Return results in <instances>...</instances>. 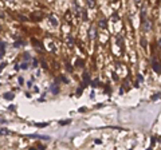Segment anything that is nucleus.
Masks as SVG:
<instances>
[{"label": "nucleus", "mask_w": 161, "mask_h": 150, "mask_svg": "<svg viewBox=\"0 0 161 150\" xmlns=\"http://www.w3.org/2000/svg\"><path fill=\"white\" fill-rule=\"evenodd\" d=\"M4 52H6V44H4L3 42H0V61H1V58L4 56Z\"/></svg>", "instance_id": "obj_6"}, {"label": "nucleus", "mask_w": 161, "mask_h": 150, "mask_svg": "<svg viewBox=\"0 0 161 150\" xmlns=\"http://www.w3.org/2000/svg\"><path fill=\"white\" fill-rule=\"evenodd\" d=\"M134 1H136V4H137V6H140V4H141V0H134Z\"/></svg>", "instance_id": "obj_27"}, {"label": "nucleus", "mask_w": 161, "mask_h": 150, "mask_svg": "<svg viewBox=\"0 0 161 150\" xmlns=\"http://www.w3.org/2000/svg\"><path fill=\"white\" fill-rule=\"evenodd\" d=\"M83 87H85V84H82V86H79V89L77 90V94H82V91H83Z\"/></svg>", "instance_id": "obj_19"}, {"label": "nucleus", "mask_w": 161, "mask_h": 150, "mask_svg": "<svg viewBox=\"0 0 161 150\" xmlns=\"http://www.w3.org/2000/svg\"><path fill=\"white\" fill-rule=\"evenodd\" d=\"M64 17H66V20H71V14H70V11H67V12H66V15H64Z\"/></svg>", "instance_id": "obj_18"}, {"label": "nucleus", "mask_w": 161, "mask_h": 150, "mask_svg": "<svg viewBox=\"0 0 161 150\" xmlns=\"http://www.w3.org/2000/svg\"><path fill=\"white\" fill-rule=\"evenodd\" d=\"M14 92H4V95H3V98L4 99H8V101H11V99H14Z\"/></svg>", "instance_id": "obj_9"}, {"label": "nucleus", "mask_w": 161, "mask_h": 150, "mask_svg": "<svg viewBox=\"0 0 161 150\" xmlns=\"http://www.w3.org/2000/svg\"><path fill=\"white\" fill-rule=\"evenodd\" d=\"M66 69H67L69 71H73V67H71V66H70V64H69V63H66Z\"/></svg>", "instance_id": "obj_21"}, {"label": "nucleus", "mask_w": 161, "mask_h": 150, "mask_svg": "<svg viewBox=\"0 0 161 150\" xmlns=\"http://www.w3.org/2000/svg\"><path fill=\"white\" fill-rule=\"evenodd\" d=\"M160 97H161V92H157V94H155V95L152 97V99L156 101V99H160Z\"/></svg>", "instance_id": "obj_17"}, {"label": "nucleus", "mask_w": 161, "mask_h": 150, "mask_svg": "<svg viewBox=\"0 0 161 150\" xmlns=\"http://www.w3.org/2000/svg\"><path fill=\"white\" fill-rule=\"evenodd\" d=\"M86 1H87L89 8H94V7H95V0H86Z\"/></svg>", "instance_id": "obj_11"}, {"label": "nucleus", "mask_w": 161, "mask_h": 150, "mask_svg": "<svg viewBox=\"0 0 161 150\" xmlns=\"http://www.w3.org/2000/svg\"><path fill=\"white\" fill-rule=\"evenodd\" d=\"M48 19L51 20V24H53L54 27H56L58 26V20H56V17L54 16V15H48Z\"/></svg>", "instance_id": "obj_8"}, {"label": "nucleus", "mask_w": 161, "mask_h": 150, "mask_svg": "<svg viewBox=\"0 0 161 150\" xmlns=\"http://www.w3.org/2000/svg\"><path fill=\"white\" fill-rule=\"evenodd\" d=\"M106 26H108V24H106V20L105 19H101L100 20V27L101 28H106Z\"/></svg>", "instance_id": "obj_13"}, {"label": "nucleus", "mask_w": 161, "mask_h": 150, "mask_svg": "<svg viewBox=\"0 0 161 150\" xmlns=\"http://www.w3.org/2000/svg\"><path fill=\"white\" fill-rule=\"evenodd\" d=\"M158 43H160V47H161V40H160V42H158Z\"/></svg>", "instance_id": "obj_28"}, {"label": "nucleus", "mask_w": 161, "mask_h": 150, "mask_svg": "<svg viewBox=\"0 0 161 150\" xmlns=\"http://www.w3.org/2000/svg\"><path fill=\"white\" fill-rule=\"evenodd\" d=\"M8 134H9V130H7V129L0 130V136H8Z\"/></svg>", "instance_id": "obj_14"}, {"label": "nucleus", "mask_w": 161, "mask_h": 150, "mask_svg": "<svg viewBox=\"0 0 161 150\" xmlns=\"http://www.w3.org/2000/svg\"><path fill=\"white\" fill-rule=\"evenodd\" d=\"M67 123H70V121H64V122H61V125H67Z\"/></svg>", "instance_id": "obj_26"}, {"label": "nucleus", "mask_w": 161, "mask_h": 150, "mask_svg": "<svg viewBox=\"0 0 161 150\" xmlns=\"http://www.w3.org/2000/svg\"><path fill=\"white\" fill-rule=\"evenodd\" d=\"M67 46L70 47V48H73V47H74V39H73L71 35H69V36H67Z\"/></svg>", "instance_id": "obj_10"}, {"label": "nucleus", "mask_w": 161, "mask_h": 150, "mask_svg": "<svg viewBox=\"0 0 161 150\" xmlns=\"http://www.w3.org/2000/svg\"><path fill=\"white\" fill-rule=\"evenodd\" d=\"M153 66V70H155L157 74H161V62H157V61H153L152 63Z\"/></svg>", "instance_id": "obj_2"}, {"label": "nucleus", "mask_w": 161, "mask_h": 150, "mask_svg": "<svg viewBox=\"0 0 161 150\" xmlns=\"http://www.w3.org/2000/svg\"><path fill=\"white\" fill-rule=\"evenodd\" d=\"M50 91L53 92L54 95H56V94H58V92H59V87H58V84H56V83H53V84H51V87H50Z\"/></svg>", "instance_id": "obj_5"}, {"label": "nucleus", "mask_w": 161, "mask_h": 150, "mask_svg": "<svg viewBox=\"0 0 161 150\" xmlns=\"http://www.w3.org/2000/svg\"><path fill=\"white\" fill-rule=\"evenodd\" d=\"M89 83H90V78H89V72H87V71H85V72H83V84L86 86V84H89Z\"/></svg>", "instance_id": "obj_7"}, {"label": "nucleus", "mask_w": 161, "mask_h": 150, "mask_svg": "<svg viewBox=\"0 0 161 150\" xmlns=\"http://www.w3.org/2000/svg\"><path fill=\"white\" fill-rule=\"evenodd\" d=\"M30 67V63H28V61H24L23 63L20 64V69H23V70H27Z\"/></svg>", "instance_id": "obj_12"}, {"label": "nucleus", "mask_w": 161, "mask_h": 150, "mask_svg": "<svg viewBox=\"0 0 161 150\" xmlns=\"http://www.w3.org/2000/svg\"><path fill=\"white\" fill-rule=\"evenodd\" d=\"M32 42L35 43V47H36V48H39V50H43V47H42V44L39 43V42H36L35 39H32Z\"/></svg>", "instance_id": "obj_15"}, {"label": "nucleus", "mask_w": 161, "mask_h": 150, "mask_svg": "<svg viewBox=\"0 0 161 150\" xmlns=\"http://www.w3.org/2000/svg\"><path fill=\"white\" fill-rule=\"evenodd\" d=\"M97 84H98V79H95V81H94V82H93V83H91V86H93V87H94V86H97Z\"/></svg>", "instance_id": "obj_25"}, {"label": "nucleus", "mask_w": 161, "mask_h": 150, "mask_svg": "<svg viewBox=\"0 0 161 150\" xmlns=\"http://www.w3.org/2000/svg\"><path fill=\"white\" fill-rule=\"evenodd\" d=\"M30 138H38V139H47V141H50V137L47 136H40V134H30Z\"/></svg>", "instance_id": "obj_3"}, {"label": "nucleus", "mask_w": 161, "mask_h": 150, "mask_svg": "<svg viewBox=\"0 0 161 150\" xmlns=\"http://www.w3.org/2000/svg\"><path fill=\"white\" fill-rule=\"evenodd\" d=\"M95 36H97V31H95V28H94V27H91V28L89 30V38H90L91 40H94V39H95Z\"/></svg>", "instance_id": "obj_4"}, {"label": "nucleus", "mask_w": 161, "mask_h": 150, "mask_svg": "<svg viewBox=\"0 0 161 150\" xmlns=\"http://www.w3.org/2000/svg\"><path fill=\"white\" fill-rule=\"evenodd\" d=\"M7 66V63H6V62H4V63H1V64H0V72H1V70H3L4 69V67H6Z\"/></svg>", "instance_id": "obj_20"}, {"label": "nucleus", "mask_w": 161, "mask_h": 150, "mask_svg": "<svg viewBox=\"0 0 161 150\" xmlns=\"http://www.w3.org/2000/svg\"><path fill=\"white\" fill-rule=\"evenodd\" d=\"M77 64L82 67V66H83V61H77Z\"/></svg>", "instance_id": "obj_23"}, {"label": "nucleus", "mask_w": 161, "mask_h": 150, "mask_svg": "<svg viewBox=\"0 0 161 150\" xmlns=\"http://www.w3.org/2000/svg\"><path fill=\"white\" fill-rule=\"evenodd\" d=\"M141 22H142V30L144 31H149L150 30V23L147 19V14H145V11H142V14H141Z\"/></svg>", "instance_id": "obj_1"}, {"label": "nucleus", "mask_w": 161, "mask_h": 150, "mask_svg": "<svg viewBox=\"0 0 161 150\" xmlns=\"http://www.w3.org/2000/svg\"><path fill=\"white\" fill-rule=\"evenodd\" d=\"M22 46H24V42H23V40L15 42V44H14V47H22Z\"/></svg>", "instance_id": "obj_16"}, {"label": "nucleus", "mask_w": 161, "mask_h": 150, "mask_svg": "<svg viewBox=\"0 0 161 150\" xmlns=\"http://www.w3.org/2000/svg\"><path fill=\"white\" fill-rule=\"evenodd\" d=\"M32 67H38V61L34 59V63H32Z\"/></svg>", "instance_id": "obj_22"}, {"label": "nucleus", "mask_w": 161, "mask_h": 150, "mask_svg": "<svg viewBox=\"0 0 161 150\" xmlns=\"http://www.w3.org/2000/svg\"><path fill=\"white\" fill-rule=\"evenodd\" d=\"M36 126H39V127H44V126H47V123H36Z\"/></svg>", "instance_id": "obj_24"}]
</instances>
